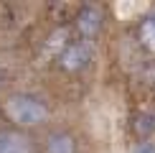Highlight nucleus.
<instances>
[{"label": "nucleus", "instance_id": "nucleus-1", "mask_svg": "<svg viewBox=\"0 0 155 153\" xmlns=\"http://www.w3.org/2000/svg\"><path fill=\"white\" fill-rule=\"evenodd\" d=\"M5 112L13 123L23 125V127H31V125H41L43 120L48 117V110L38 97L33 94H13L5 102Z\"/></svg>", "mask_w": 155, "mask_h": 153}, {"label": "nucleus", "instance_id": "nucleus-2", "mask_svg": "<svg viewBox=\"0 0 155 153\" xmlns=\"http://www.w3.org/2000/svg\"><path fill=\"white\" fill-rule=\"evenodd\" d=\"M89 61H92V46H89V41H74L61 54V66L66 72H79Z\"/></svg>", "mask_w": 155, "mask_h": 153}, {"label": "nucleus", "instance_id": "nucleus-3", "mask_svg": "<svg viewBox=\"0 0 155 153\" xmlns=\"http://www.w3.org/2000/svg\"><path fill=\"white\" fill-rule=\"evenodd\" d=\"M102 28V13L97 5H84L79 10V15H76V31L84 36V38H92L99 33Z\"/></svg>", "mask_w": 155, "mask_h": 153}, {"label": "nucleus", "instance_id": "nucleus-4", "mask_svg": "<svg viewBox=\"0 0 155 153\" xmlns=\"http://www.w3.org/2000/svg\"><path fill=\"white\" fill-rule=\"evenodd\" d=\"M0 153H33L28 138L13 130H0Z\"/></svg>", "mask_w": 155, "mask_h": 153}, {"label": "nucleus", "instance_id": "nucleus-5", "mask_svg": "<svg viewBox=\"0 0 155 153\" xmlns=\"http://www.w3.org/2000/svg\"><path fill=\"white\" fill-rule=\"evenodd\" d=\"M46 153H76V143L66 130H56L46 138Z\"/></svg>", "mask_w": 155, "mask_h": 153}, {"label": "nucleus", "instance_id": "nucleus-6", "mask_svg": "<svg viewBox=\"0 0 155 153\" xmlns=\"http://www.w3.org/2000/svg\"><path fill=\"white\" fill-rule=\"evenodd\" d=\"M143 38L150 43V46H155V10L143 21Z\"/></svg>", "mask_w": 155, "mask_h": 153}, {"label": "nucleus", "instance_id": "nucleus-7", "mask_svg": "<svg viewBox=\"0 0 155 153\" xmlns=\"http://www.w3.org/2000/svg\"><path fill=\"white\" fill-rule=\"evenodd\" d=\"M137 153H155V143H143L137 148Z\"/></svg>", "mask_w": 155, "mask_h": 153}]
</instances>
